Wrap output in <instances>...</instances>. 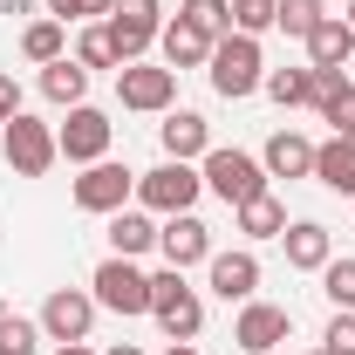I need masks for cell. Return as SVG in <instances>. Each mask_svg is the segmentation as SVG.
<instances>
[{
	"label": "cell",
	"mask_w": 355,
	"mask_h": 355,
	"mask_svg": "<svg viewBox=\"0 0 355 355\" xmlns=\"http://www.w3.org/2000/svg\"><path fill=\"white\" fill-rule=\"evenodd\" d=\"M205 76H212V89H219L225 103H239V96H253V89L266 83V55L253 35H219L212 42V62H205Z\"/></svg>",
	"instance_id": "obj_1"
},
{
	"label": "cell",
	"mask_w": 355,
	"mask_h": 355,
	"mask_svg": "<svg viewBox=\"0 0 355 355\" xmlns=\"http://www.w3.org/2000/svg\"><path fill=\"white\" fill-rule=\"evenodd\" d=\"M150 314H157L164 342H198V328H205V301H198V287H184L178 266L150 273Z\"/></svg>",
	"instance_id": "obj_2"
},
{
	"label": "cell",
	"mask_w": 355,
	"mask_h": 355,
	"mask_svg": "<svg viewBox=\"0 0 355 355\" xmlns=\"http://www.w3.org/2000/svg\"><path fill=\"white\" fill-rule=\"evenodd\" d=\"M198 191H205V178H198V164H178V157H164L157 171H137V205L144 212H191L198 205Z\"/></svg>",
	"instance_id": "obj_3"
},
{
	"label": "cell",
	"mask_w": 355,
	"mask_h": 355,
	"mask_svg": "<svg viewBox=\"0 0 355 355\" xmlns=\"http://www.w3.org/2000/svg\"><path fill=\"white\" fill-rule=\"evenodd\" d=\"M198 178H205V191H219L232 212L266 191V164L246 157V150H205V157H198Z\"/></svg>",
	"instance_id": "obj_4"
},
{
	"label": "cell",
	"mask_w": 355,
	"mask_h": 355,
	"mask_svg": "<svg viewBox=\"0 0 355 355\" xmlns=\"http://www.w3.org/2000/svg\"><path fill=\"white\" fill-rule=\"evenodd\" d=\"M89 294H96V308H110V314H150V273H137V260H110L89 273Z\"/></svg>",
	"instance_id": "obj_5"
},
{
	"label": "cell",
	"mask_w": 355,
	"mask_h": 355,
	"mask_svg": "<svg viewBox=\"0 0 355 355\" xmlns=\"http://www.w3.org/2000/svg\"><path fill=\"white\" fill-rule=\"evenodd\" d=\"M0 144H7V171H14V178H48L55 157H62V150H55V123L28 116V110L0 130Z\"/></svg>",
	"instance_id": "obj_6"
},
{
	"label": "cell",
	"mask_w": 355,
	"mask_h": 355,
	"mask_svg": "<svg viewBox=\"0 0 355 355\" xmlns=\"http://www.w3.org/2000/svg\"><path fill=\"white\" fill-rule=\"evenodd\" d=\"M137 198V171L130 164H116V157H96V164H83V178H76V205L83 212H123Z\"/></svg>",
	"instance_id": "obj_7"
},
{
	"label": "cell",
	"mask_w": 355,
	"mask_h": 355,
	"mask_svg": "<svg viewBox=\"0 0 355 355\" xmlns=\"http://www.w3.org/2000/svg\"><path fill=\"white\" fill-rule=\"evenodd\" d=\"M171 96H178V69H164V62H123L116 69V103L137 116L171 110Z\"/></svg>",
	"instance_id": "obj_8"
},
{
	"label": "cell",
	"mask_w": 355,
	"mask_h": 355,
	"mask_svg": "<svg viewBox=\"0 0 355 355\" xmlns=\"http://www.w3.org/2000/svg\"><path fill=\"white\" fill-rule=\"evenodd\" d=\"M103 28H110V42H116V62H144V48L164 35V7H157V0H116Z\"/></svg>",
	"instance_id": "obj_9"
},
{
	"label": "cell",
	"mask_w": 355,
	"mask_h": 355,
	"mask_svg": "<svg viewBox=\"0 0 355 355\" xmlns=\"http://www.w3.org/2000/svg\"><path fill=\"white\" fill-rule=\"evenodd\" d=\"M110 137H116V123H110L103 110L76 103L69 123H55V150H62L69 164H96V157H110Z\"/></svg>",
	"instance_id": "obj_10"
},
{
	"label": "cell",
	"mask_w": 355,
	"mask_h": 355,
	"mask_svg": "<svg viewBox=\"0 0 355 355\" xmlns=\"http://www.w3.org/2000/svg\"><path fill=\"white\" fill-rule=\"evenodd\" d=\"M287 335H294V308H273V301H260V294H253V301L239 308V321H232V342H239L246 355H280Z\"/></svg>",
	"instance_id": "obj_11"
},
{
	"label": "cell",
	"mask_w": 355,
	"mask_h": 355,
	"mask_svg": "<svg viewBox=\"0 0 355 355\" xmlns=\"http://www.w3.org/2000/svg\"><path fill=\"white\" fill-rule=\"evenodd\" d=\"M96 328V294L89 287H55L42 301V335L48 342H89Z\"/></svg>",
	"instance_id": "obj_12"
},
{
	"label": "cell",
	"mask_w": 355,
	"mask_h": 355,
	"mask_svg": "<svg viewBox=\"0 0 355 355\" xmlns=\"http://www.w3.org/2000/svg\"><path fill=\"white\" fill-rule=\"evenodd\" d=\"M157 253H164V266H198V260H212V225L198 219V212H171V219L157 225Z\"/></svg>",
	"instance_id": "obj_13"
},
{
	"label": "cell",
	"mask_w": 355,
	"mask_h": 355,
	"mask_svg": "<svg viewBox=\"0 0 355 355\" xmlns=\"http://www.w3.org/2000/svg\"><path fill=\"white\" fill-rule=\"evenodd\" d=\"M205 273H212V294H219L225 308H246V301L260 294V260H253L246 246H239V253H212Z\"/></svg>",
	"instance_id": "obj_14"
},
{
	"label": "cell",
	"mask_w": 355,
	"mask_h": 355,
	"mask_svg": "<svg viewBox=\"0 0 355 355\" xmlns=\"http://www.w3.org/2000/svg\"><path fill=\"white\" fill-rule=\"evenodd\" d=\"M280 246H287V266H294V273H321V266L335 260V232L321 219H294L280 232Z\"/></svg>",
	"instance_id": "obj_15"
},
{
	"label": "cell",
	"mask_w": 355,
	"mask_h": 355,
	"mask_svg": "<svg viewBox=\"0 0 355 355\" xmlns=\"http://www.w3.org/2000/svg\"><path fill=\"white\" fill-rule=\"evenodd\" d=\"M157 144H164V157H178V164H198V157L212 150V130H205L198 110H171V116L157 123Z\"/></svg>",
	"instance_id": "obj_16"
},
{
	"label": "cell",
	"mask_w": 355,
	"mask_h": 355,
	"mask_svg": "<svg viewBox=\"0 0 355 355\" xmlns=\"http://www.w3.org/2000/svg\"><path fill=\"white\" fill-rule=\"evenodd\" d=\"M212 42H219V35L191 28L184 14H178V21H164V35H157V48H164V69H205V62H212Z\"/></svg>",
	"instance_id": "obj_17"
},
{
	"label": "cell",
	"mask_w": 355,
	"mask_h": 355,
	"mask_svg": "<svg viewBox=\"0 0 355 355\" xmlns=\"http://www.w3.org/2000/svg\"><path fill=\"white\" fill-rule=\"evenodd\" d=\"M314 178H321L328 191L355 198V130H335L328 144H314Z\"/></svg>",
	"instance_id": "obj_18"
},
{
	"label": "cell",
	"mask_w": 355,
	"mask_h": 355,
	"mask_svg": "<svg viewBox=\"0 0 355 355\" xmlns=\"http://www.w3.org/2000/svg\"><path fill=\"white\" fill-rule=\"evenodd\" d=\"M260 164H266V178H314V144L301 130H273Z\"/></svg>",
	"instance_id": "obj_19"
},
{
	"label": "cell",
	"mask_w": 355,
	"mask_h": 355,
	"mask_svg": "<svg viewBox=\"0 0 355 355\" xmlns=\"http://www.w3.org/2000/svg\"><path fill=\"white\" fill-rule=\"evenodd\" d=\"M314 110H321V123L355 130V83L342 69H314Z\"/></svg>",
	"instance_id": "obj_20"
},
{
	"label": "cell",
	"mask_w": 355,
	"mask_h": 355,
	"mask_svg": "<svg viewBox=\"0 0 355 355\" xmlns=\"http://www.w3.org/2000/svg\"><path fill=\"white\" fill-rule=\"evenodd\" d=\"M150 246H157V219H150V212H130V205L110 212V253H116V260H144Z\"/></svg>",
	"instance_id": "obj_21"
},
{
	"label": "cell",
	"mask_w": 355,
	"mask_h": 355,
	"mask_svg": "<svg viewBox=\"0 0 355 355\" xmlns=\"http://www.w3.org/2000/svg\"><path fill=\"white\" fill-rule=\"evenodd\" d=\"M349 55H355V28L342 14H328L308 35V69H349Z\"/></svg>",
	"instance_id": "obj_22"
},
{
	"label": "cell",
	"mask_w": 355,
	"mask_h": 355,
	"mask_svg": "<svg viewBox=\"0 0 355 355\" xmlns=\"http://www.w3.org/2000/svg\"><path fill=\"white\" fill-rule=\"evenodd\" d=\"M42 96H48V103H62V110H76V103L89 96V69L76 62V55L48 62V69H42Z\"/></svg>",
	"instance_id": "obj_23"
},
{
	"label": "cell",
	"mask_w": 355,
	"mask_h": 355,
	"mask_svg": "<svg viewBox=\"0 0 355 355\" xmlns=\"http://www.w3.org/2000/svg\"><path fill=\"white\" fill-rule=\"evenodd\" d=\"M21 55H28L35 69H48V62H62V55H69V28H62L55 14H42V21H28V28H21Z\"/></svg>",
	"instance_id": "obj_24"
},
{
	"label": "cell",
	"mask_w": 355,
	"mask_h": 355,
	"mask_svg": "<svg viewBox=\"0 0 355 355\" xmlns=\"http://www.w3.org/2000/svg\"><path fill=\"white\" fill-rule=\"evenodd\" d=\"M239 232H246V239H280V232H287V205H280L273 191L246 198V205H239Z\"/></svg>",
	"instance_id": "obj_25"
},
{
	"label": "cell",
	"mask_w": 355,
	"mask_h": 355,
	"mask_svg": "<svg viewBox=\"0 0 355 355\" xmlns=\"http://www.w3.org/2000/svg\"><path fill=\"white\" fill-rule=\"evenodd\" d=\"M260 89L280 103V110H308V103H314V69H266Z\"/></svg>",
	"instance_id": "obj_26"
},
{
	"label": "cell",
	"mask_w": 355,
	"mask_h": 355,
	"mask_svg": "<svg viewBox=\"0 0 355 355\" xmlns=\"http://www.w3.org/2000/svg\"><path fill=\"white\" fill-rule=\"evenodd\" d=\"M321 21H328V0H280V14H273V28H287L294 42H308Z\"/></svg>",
	"instance_id": "obj_27"
},
{
	"label": "cell",
	"mask_w": 355,
	"mask_h": 355,
	"mask_svg": "<svg viewBox=\"0 0 355 355\" xmlns=\"http://www.w3.org/2000/svg\"><path fill=\"white\" fill-rule=\"evenodd\" d=\"M76 62H83V69H123V62H116V42H110L103 21H89L83 35H76Z\"/></svg>",
	"instance_id": "obj_28"
},
{
	"label": "cell",
	"mask_w": 355,
	"mask_h": 355,
	"mask_svg": "<svg viewBox=\"0 0 355 355\" xmlns=\"http://www.w3.org/2000/svg\"><path fill=\"white\" fill-rule=\"evenodd\" d=\"M321 294H328L342 314H355V260L349 253H335V260L321 266Z\"/></svg>",
	"instance_id": "obj_29"
},
{
	"label": "cell",
	"mask_w": 355,
	"mask_h": 355,
	"mask_svg": "<svg viewBox=\"0 0 355 355\" xmlns=\"http://www.w3.org/2000/svg\"><path fill=\"white\" fill-rule=\"evenodd\" d=\"M42 349V321H28V314H0V355H35Z\"/></svg>",
	"instance_id": "obj_30"
},
{
	"label": "cell",
	"mask_w": 355,
	"mask_h": 355,
	"mask_svg": "<svg viewBox=\"0 0 355 355\" xmlns=\"http://www.w3.org/2000/svg\"><path fill=\"white\" fill-rule=\"evenodd\" d=\"M178 14L191 28H205V35H232V0H184Z\"/></svg>",
	"instance_id": "obj_31"
},
{
	"label": "cell",
	"mask_w": 355,
	"mask_h": 355,
	"mask_svg": "<svg viewBox=\"0 0 355 355\" xmlns=\"http://www.w3.org/2000/svg\"><path fill=\"white\" fill-rule=\"evenodd\" d=\"M273 14H280V0H232V35H253L260 42L273 28Z\"/></svg>",
	"instance_id": "obj_32"
},
{
	"label": "cell",
	"mask_w": 355,
	"mask_h": 355,
	"mask_svg": "<svg viewBox=\"0 0 355 355\" xmlns=\"http://www.w3.org/2000/svg\"><path fill=\"white\" fill-rule=\"evenodd\" d=\"M42 7L69 28V21H110V7H116V0H42Z\"/></svg>",
	"instance_id": "obj_33"
},
{
	"label": "cell",
	"mask_w": 355,
	"mask_h": 355,
	"mask_svg": "<svg viewBox=\"0 0 355 355\" xmlns=\"http://www.w3.org/2000/svg\"><path fill=\"white\" fill-rule=\"evenodd\" d=\"M321 349H335V355H355V314H342V308H335L328 335H321Z\"/></svg>",
	"instance_id": "obj_34"
},
{
	"label": "cell",
	"mask_w": 355,
	"mask_h": 355,
	"mask_svg": "<svg viewBox=\"0 0 355 355\" xmlns=\"http://www.w3.org/2000/svg\"><path fill=\"white\" fill-rule=\"evenodd\" d=\"M14 116H21V83H14V76H0V130H7Z\"/></svg>",
	"instance_id": "obj_35"
},
{
	"label": "cell",
	"mask_w": 355,
	"mask_h": 355,
	"mask_svg": "<svg viewBox=\"0 0 355 355\" xmlns=\"http://www.w3.org/2000/svg\"><path fill=\"white\" fill-rule=\"evenodd\" d=\"M55 355H96L89 342H55Z\"/></svg>",
	"instance_id": "obj_36"
},
{
	"label": "cell",
	"mask_w": 355,
	"mask_h": 355,
	"mask_svg": "<svg viewBox=\"0 0 355 355\" xmlns=\"http://www.w3.org/2000/svg\"><path fill=\"white\" fill-rule=\"evenodd\" d=\"M164 355H198V349H191V342H171V349H164Z\"/></svg>",
	"instance_id": "obj_37"
},
{
	"label": "cell",
	"mask_w": 355,
	"mask_h": 355,
	"mask_svg": "<svg viewBox=\"0 0 355 355\" xmlns=\"http://www.w3.org/2000/svg\"><path fill=\"white\" fill-rule=\"evenodd\" d=\"M110 355H144V349H137V342H116V349H110Z\"/></svg>",
	"instance_id": "obj_38"
},
{
	"label": "cell",
	"mask_w": 355,
	"mask_h": 355,
	"mask_svg": "<svg viewBox=\"0 0 355 355\" xmlns=\"http://www.w3.org/2000/svg\"><path fill=\"white\" fill-rule=\"evenodd\" d=\"M342 21H349V28H355V0H349V14H342Z\"/></svg>",
	"instance_id": "obj_39"
},
{
	"label": "cell",
	"mask_w": 355,
	"mask_h": 355,
	"mask_svg": "<svg viewBox=\"0 0 355 355\" xmlns=\"http://www.w3.org/2000/svg\"><path fill=\"white\" fill-rule=\"evenodd\" d=\"M314 355H335V349H314Z\"/></svg>",
	"instance_id": "obj_40"
}]
</instances>
